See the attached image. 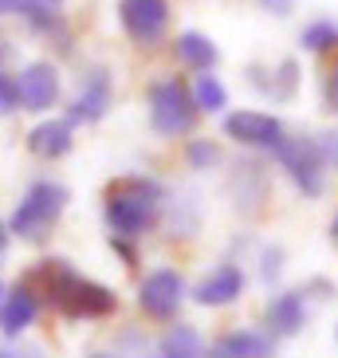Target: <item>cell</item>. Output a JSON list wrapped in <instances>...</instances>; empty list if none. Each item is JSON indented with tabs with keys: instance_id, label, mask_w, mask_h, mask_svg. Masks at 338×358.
Masks as SVG:
<instances>
[{
	"instance_id": "obj_32",
	"label": "cell",
	"mask_w": 338,
	"mask_h": 358,
	"mask_svg": "<svg viewBox=\"0 0 338 358\" xmlns=\"http://www.w3.org/2000/svg\"><path fill=\"white\" fill-rule=\"evenodd\" d=\"M4 59H8V43L0 40V64H4Z\"/></svg>"
},
{
	"instance_id": "obj_35",
	"label": "cell",
	"mask_w": 338,
	"mask_h": 358,
	"mask_svg": "<svg viewBox=\"0 0 338 358\" xmlns=\"http://www.w3.org/2000/svg\"><path fill=\"white\" fill-rule=\"evenodd\" d=\"M95 358H106V355H95Z\"/></svg>"
},
{
	"instance_id": "obj_31",
	"label": "cell",
	"mask_w": 338,
	"mask_h": 358,
	"mask_svg": "<svg viewBox=\"0 0 338 358\" xmlns=\"http://www.w3.org/2000/svg\"><path fill=\"white\" fill-rule=\"evenodd\" d=\"M330 241L338 244V217H335V221H330Z\"/></svg>"
},
{
	"instance_id": "obj_18",
	"label": "cell",
	"mask_w": 338,
	"mask_h": 358,
	"mask_svg": "<svg viewBox=\"0 0 338 358\" xmlns=\"http://www.w3.org/2000/svg\"><path fill=\"white\" fill-rule=\"evenodd\" d=\"M205 338L197 327L189 323H177V327H169L166 335H161L158 343V358H205Z\"/></svg>"
},
{
	"instance_id": "obj_5",
	"label": "cell",
	"mask_w": 338,
	"mask_h": 358,
	"mask_svg": "<svg viewBox=\"0 0 338 358\" xmlns=\"http://www.w3.org/2000/svg\"><path fill=\"white\" fill-rule=\"evenodd\" d=\"M272 154H275V162L287 169V178L295 181V189L303 193V197H323V189H327V162L318 154L315 138H303V134L284 138Z\"/></svg>"
},
{
	"instance_id": "obj_25",
	"label": "cell",
	"mask_w": 338,
	"mask_h": 358,
	"mask_svg": "<svg viewBox=\"0 0 338 358\" xmlns=\"http://www.w3.org/2000/svg\"><path fill=\"white\" fill-rule=\"evenodd\" d=\"M279 260H284V252H279V248H267V252H264V268H260L264 284H272L275 275H279Z\"/></svg>"
},
{
	"instance_id": "obj_28",
	"label": "cell",
	"mask_w": 338,
	"mask_h": 358,
	"mask_svg": "<svg viewBox=\"0 0 338 358\" xmlns=\"http://www.w3.org/2000/svg\"><path fill=\"white\" fill-rule=\"evenodd\" d=\"M0 358H40V350H0Z\"/></svg>"
},
{
	"instance_id": "obj_16",
	"label": "cell",
	"mask_w": 338,
	"mask_h": 358,
	"mask_svg": "<svg viewBox=\"0 0 338 358\" xmlns=\"http://www.w3.org/2000/svg\"><path fill=\"white\" fill-rule=\"evenodd\" d=\"M248 83H252L260 95H267L272 103H287V99H295V91H299V64L295 59H284L275 71L248 67Z\"/></svg>"
},
{
	"instance_id": "obj_2",
	"label": "cell",
	"mask_w": 338,
	"mask_h": 358,
	"mask_svg": "<svg viewBox=\"0 0 338 358\" xmlns=\"http://www.w3.org/2000/svg\"><path fill=\"white\" fill-rule=\"evenodd\" d=\"M36 280L43 284L47 303L64 319H106L118 307V295L110 287L79 275L67 260H43L36 268Z\"/></svg>"
},
{
	"instance_id": "obj_21",
	"label": "cell",
	"mask_w": 338,
	"mask_h": 358,
	"mask_svg": "<svg viewBox=\"0 0 338 358\" xmlns=\"http://www.w3.org/2000/svg\"><path fill=\"white\" fill-rule=\"evenodd\" d=\"M185 158H189V169H212L221 162V146L209 142V138H193L189 150H185Z\"/></svg>"
},
{
	"instance_id": "obj_30",
	"label": "cell",
	"mask_w": 338,
	"mask_h": 358,
	"mask_svg": "<svg viewBox=\"0 0 338 358\" xmlns=\"http://www.w3.org/2000/svg\"><path fill=\"white\" fill-rule=\"evenodd\" d=\"M36 4H43V8H59L64 0H36Z\"/></svg>"
},
{
	"instance_id": "obj_7",
	"label": "cell",
	"mask_w": 338,
	"mask_h": 358,
	"mask_svg": "<svg viewBox=\"0 0 338 358\" xmlns=\"http://www.w3.org/2000/svg\"><path fill=\"white\" fill-rule=\"evenodd\" d=\"M185 303V280L181 272L173 268H158V272H149L138 287V307L146 311L149 319H158V323H169V319L181 311Z\"/></svg>"
},
{
	"instance_id": "obj_26",
	"label": "cell",
	"mask_w": 338,
	"mask_h": 358,
	"mask_svg": "<svg viewBox=\"0 0 338 358\" xmlns=\"http://www.w3.org/2000/svg\"><path fill=\"white\" fill-rule=\"evenodd\" d=\"M256 8H264V12H272V16H291L295 12V0H256Z\"/></svg>"
},
{
	"instance_id": "obj_8",
	"label": "cell",
	"mask_w": 338,
	"mask_h": 358,
	"mask_svg": "<svg viewBox=\"0 0 338 358\" xmlns=\"http://www.w3.org/2000/svg\"><path fill=\"white\" fill-rule=\"evenodd\" d=\"M224 134L233 138L236 146H248V150H267L272 154L279 142L287 138L284 122L267 110H233L224 115Z\"/></svg>"
},
{
	"instance_id": "obj_19",
	"label": "cell",
	"mask_w": 338,
	"mask_h": 358,
	"mask_svg": "<svg viewBox=\"0 0 338 358\" xmlns=\"http://www.w3.org/2000/svg\"><path fill=\"white\" fill-rule=\"evenodd\" d=\"M189 95H193V103H197V110H205V115H221L224 106H228V91H224V83L212 71L193 75Z\"/></svg>"
},
{
	"instance_id": "obj_10",
	"label": "cell",
	"mask_w": 338,
	"mask_h": 358,
	"mask_svg": "<svg viewBox=\"0 0 338 358\" xmlns=\"http://www.w3.org/2000/svg\"><path fill=\"white\" fill-rule=\"evenodd\" d=\"M16 91L24 110H52L59 99V71L52 64H28L16 75Z\"/></svg>"
},
{
	"instance_id": "obj_20",
	"label": "cell",
	"mask_w": 338,
	"mask_h": 358,
	"mask_svg": "<svg viewBox=\"0 0 338 358\" xmlns=\"http://www.w3.org/2000/svg\"><path fill=\"white\" fill-rule=\"evenodd\" d=\"M299 43H303L307 52H338V20H330V16H318V20L303 24V32H299Z\"/></svg>"
},
{
	"instance_id": "obj_13",
	"label": "cell",
	"mask_w": 338,
	"mask_h": 358,
	"mask_svg": "<svg viewBox=\"0 0 338 358\" xmlns=\"http://www.w3.org/2000/svg\"><path fill=\"white\" fill-rule=\"evenodd\" d=\"M244 284L248 280H244V272L236 264H221V268H212L201 284L193 287V299L201 307H228L244 295Z\"/></svg>"
},
{
	"instance_id": "obj_22",
	"label": "cell",
	"mask_w": 338,
	"mask_h": 358,
	"mask_svg": "<svg viewBox=\"0 0 338 358\" xmlns=\"http://www.w3.org/2000/svg\"><path fill=\"white\" fill-rule=\"evenodd\" d=\"M12 110H20V91H16V75H8L0 64V115H12Z\"/></svg>"
},
{
	"instance_id": "obj_9",
	"label": "cell",
	"mask_w": 338,
	"mask_h": 358,
	"mask_svg": "<svg viewBox=\"0 0 338 358\" xmlns=\"http://www.w3.org/2000/svg\"><path fill=\"white\" fill-rule=\"evenodd\" d=\"M115 103V87H110V71L106 67H91V71L79 79V91H75L71 106H67V122H98V118L110 110Z\"/></svg>"
},
{
	"instance_id": "obj_34",
	"label": "cell",
	"mask_w": 338,
	"mask_h": 358,
	"mask_svg": "<svg viewBox=\"0 0 338 358\" xmlns=\"http://www.w3.org/2000/svg\"><path fill=\"white\" fill-rule=\"evenodd\" d=\"M335 338H338V327H335Z\"/></svg>"
},
{
	"instance_id": "obj_3",
	"label": "cell",
	"mask_w": 338,
	"mask_h": 358,
	"mask_svg": "<svg viewBox=\"0 0 338 358\" xmlns=\"http://www.w3.org/2000/svg\"><path fill=\"white\" fill-rule=\"evenodd\" d=\"M67 201H71V193H67V185H59V181H32L28 189H24L20 205L12 209V221H8V236H20V241L28 244H40L47 232L59 224V217H64Z\"/></svg>"
},
{
	"instance_id": "obj_6",
	"label": "cell",
	"mask_w": 338,
	"mask_h": 358,
	"mask_svg": "<svg viewBox=\"0 0 338 358\" xmlns=\"http://www.w3.org/2000/svg\"><path fill=\"white\" fill-rule=\"evenodd\" d=\"M118 24L138 48H154L169 32V0H118Z\"/></svg>"
},
{
	"instance_id": "obj_15",
	"label": "cell",
	"mask_w": 338,
	"mask_h": 358,
	"mask_svg": "<svg viewBox=\"0 0 338 358\" xmlns=\"http://www.w3.org/2000/svg\"><path fill=\"white\" fill-rule=\"evenodd\" d=\"M71 146H75V127L67 118H47V122L32 127V134H28V150L43 162H55L64 154H71Z\"/></svg>"
},
{
	"instance_id": "obj_17",
	"label": "cell",
	"mask_w": 338,
	"mask_h": 358,
	"mask_svg": "<svg viewBox=\"0 0 338 358\" xmlns=\"http://www.w3.org/2000/svg\"><path fill=\"white\" fill-rule=\"evenodd\" d=\"M173 55H177L181 67H189V71H212L221 52H216V43L201 32H181L177 43H173Z\"/></svg>"
},
{
	"instance_id": "obj_24",
	"label": "cell",
	"mask_w": 338,
	"mask_h": 358,
	"mask_svg": "<svg viewBox=\"0 0 338 358\" xmlns=\"http://www.w3.org/2000/svg\"><path fill=\"white\" fill-rule=\"evenodd\" d=\"M315 146L327 166H338V134H315Z\"/></svg>"
},
{
	"instance_id": "obj_4",
	"label": "cell",
	"mask_w": 338,
	"mask_h": 358,
	"mask_svg": "<svg viewBox=\"0 0 338 358\" xmlns=\"http://www.w3.org/2000/svg\"><path fill=\"white\" fill-rule=\"evenodd\" d=\"M149 127L154 134L161 138H181L189 134L197 127V103H193L189 87L181 83L177 75H169V79H158V83H149Z\"/></svg>"
},
{
	"instance_id": "obj_23",
	"label": "cell",
	"mask_w": 338,
	"mask_h": 358,
	"mask_svg": "<svg viewBox=\"0 0 338 358\" xmlns=\"http://www.w3.org/2000/svg\"><path fill=\"white\" fill-rule=\"evenodd\" d=\"M323 103H327V110L338 115V52H335V64L323 71Z\"/></svg>"
},
{
	"instance_id": "obj_11",
	"label": "cell",
	"mask_w": 338,
	"mask_h": 358,
	"mask_svg": "<svg viewBox=\"0 0 338 358\" xmlns=\"http://www.w3.org/2000/svg\"><path fill=\"white\" fill-rule=\"evenodd\" d=\"M264 323H267V335L272 338H291L307 327V292L291 287V292H279L267 299V311H264Z\"/></svg>"
},
{
	"instance_id": "obj_29",
	"label": "cell",
	"mask_w": 338,
	"mask_h": 358,
	"mask_svg": "<svg viewBox=\"0 0 338 358\" xmlns=\"http://www.w3.org/2000/svg\"><path fill=\"white\" fill-rule=\"evenodd\" d=\"M4 248H8V224L0 221V256H4Z\"/></svg>"
},
{
	"instance_id": "obj_33",
	"label": "cell",
	"mask_w": 338,
	"mask_h": 358,
	"mask_svg": "<svg viewBox=\"0 0 338 358\" xmlns=\"http://www.w3.org/2000/svg\"><path fill=\"white\" fill-rule=\"evenodd\" d=\"M0 299H4V287H0Z\"/></svg>"
},
{
	"instance_id": "obj_12",
	"label": "cell",
	"mask_w": 338,
	"mask_h": 358,
	"mask_svg": "<svg viewBox=\"0 0 338 358\" xmlns=\"http://www.w3.org/2000/svg\"><path fill=\"white\" fill-rule=\"evenodd\" d=\"M205 358H275V338L267 331H252V327H236V331H224Z\"/></svg>"
},
{
	"instance_id": "obj_14",
	"label": "cell",
	"mask_w": 338,
	"mask_h": 358,
	"mask_svg": "<svg viewBox=\"0 0 338 358\" xmlns=\"http://www.w3.org/2000/svg\"><path fill=\"white\" fill-rule=\"evenodd\" d=\"M36 315H40V299L28 284H16L4 292V299H0V331L8 338H20L36 323Z\"/></svg>"
},
{
	"instance_id": "obj_1",
	"label": "cell",
	"mask_w": 338,
	"mask_h": 358,
	"mask_svg": "<svg viewBox=\"0 0 338 358\" xmlns=\"http://www.w3.org/2000/svg\"><path fill=\"white\" fill-rule=\"evenodd\" d=\"M166 205V189L154 178H118L103 193V217L115 241H138L154 229Z\"/></svg>"
},
{
	"instance_id": "obj_27",
	"label": "cell",
	"mask_w": 338,
	"mask_h": 358,
	"mask_svg": "<svg viewBox=\"0 0 338 358\" xmlns=\"http://www.w3.org/2000/svg\"><path fill=\"white\" fill-rule=\"evenodd\" d=\"M36 0H0V16H28V8H32Z\"/></svg>"
}]
</instances>
